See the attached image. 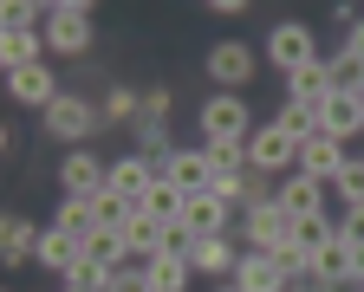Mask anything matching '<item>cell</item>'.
<instances>
[{
  "instance_id": "ac0fdd59",
  "label": "cell",
  "mask_w": 364,
  "mask_h": 292,
  "mask_svg": "<svg viewBox=\"0 0 364 292\" xmlns=\"http://www.w3.org/2000/svg\"><path fill=\"white\" fill-rule=\"evenodd\" d=\"M163 169V182H176L182 195H202L208 182H215V169H208V150H176L169 163H156Z\"/></svg>"
},
{
  "instance_id": "d590c367",
  "label": "cell",
  "mask_w": 364,
  "mask_h": 292,
  "mask_svg": "<svg viewBox=\"0 0 364 292\" xmlns=\"http://www.w3.org/2000/svg\"><path fill=\"white\" fill-rule=\"evenodd\" d=\"M105 292H150V279L124 266V273H111V279H105Z\"/></svg>"
},
{
  "instance_id": "83f0119b",
  "label": "cell",
  "mask_w": 364,
  "mask_h": 292,
  "mask_svg": "<svg viewBox=\"0 0 364 292\" xmlns=\"http://www.w3.org/2000/svg\"><path fill=\"white\" fill-rule=\"evenodd\" d=\"M208 150V169L215 175H241L247 169V143H202Z\"/></svg>"
},
{
  "instance_id": "74e56055",
  "label": "cell",
  "mask_w": 364,
  "mask_h": 292,
  "mask_svg": "<svg viewBox=\"0 0 364 292\" xmlns=\"http://www.w3.org/2000/svg\"><path fill=\"white\" fill-rule=\"evenodd\" d=\"M345 53H351V59H358V65H364V20H358V26H351V33H345Z\"/></svg>"
},
{
  "instance_id": "f546056e",
  "label": "cell",
  "mask_w": 364,
  "mask_h": 292,
  "mask_svg": "<svg viewBox=\"0 0 364 292\" xmlns=\"http://www.w3.org/2000/svg\"><path fill=\"white\" fill-rule=\"evenodd\" d=\"M332 65V91H351V97H364V65L351 59V53H338V59H326Z\"/></svg>"
},
{
  "instance_id": "30bf717a",
  "label": "cell",
  "mask_w": 364,
  "mask_h": 292,
  "mask_svg": "<svg viewBox=\"0 0 364 292\" xmlns=\"http://www.w3.org/2000/svg\"><path fill=\"white\" fill-rule=\"evenodd\" d=\"M7 97L46 117V111H53V97H59V72H53V65H26V72H7Z\"/></svg>"
},
{
  "instance_id": "484cf974",
  "label": "cell",
  "mask_w": 364,
  "mask_h": 292,
  "mask_svg": "<svg viewBox=\"0 0 364 292\" xmlns=\"http://www.w3.org/2000/svg\"><path fill=\"white\" fill-rule=\"evenodd\" d=\"M136 111H144V97L124 91V85H111V91L98 97V117H105V124H136Z\"/></svg>"
},
{
  "instance_id": "7402d4cb",
  "label": "cell",
  "mask_w": 364,
  "mask_h": 292,
  "mask_svg": "<svg viewBox=\"0 0 364 292\" xmlns=\"http://www.w3.org/2000/svg\"><path fill=\"white\" fill-rule=\"evenodd\" d=\"M124 240H130V260H144V266H150V260L163 254V221L130 215V221H124Z\"/></svg>"
},
{
  "instance_id": "ab89813d",
  "label": "cell",
  "mask_w": 364,
  "mask_h": 292,
  "mask_svg": "<svg viewBox=\"0 0 364 292\" xmlns=\"http://www.w3.org/2000/svg\"><path fill=\"white\" fill-rule=\"evenodd\" d=\"M215 292H241V286H235V279H221V286H215Z\"/></svg>"
},
{
  "instance_id": "ffe728a7",
  "label": "cell",
  "mask_w": 364,
  "mask_h": 292,
  "mask_svg": "<svg viewBox=\"0 0 364 292\" xmlns=\"http://www.w3.org/2000/svg\"><path fill=\"white\" fill-rule=\"evenodd\" d=\"M0 65H7V72L46 65V33H39V26H26V33H0Z\"/></svg>"
},
{
  "instance_id": "9a60e30c",
  "label": "cell",
  "mask_w": 364,
  "mask_h": 292,
  "mask_svg": "<svg viewBox=\"0 0 364 292\" xmlns=\"http://www.w3.org/2000/svg\"><path fill=\"white\" fill-rule=\"evenodd\" d=\"M85 266H98L105 279L124 273V266H130V240H124V227H91V234H85Z\"/></svg>"
},
{
  "instance_id": "e0dca14e",
  "label": "cell",
  "mask_w": 364,
  "mask_h": 292,
  "mask_svg": "<svg viewBox=\"0 0 364 292\" xmlns=\"http://www.w3.org/2000/svg\"><path fill=\"white\" fill-rule=\"evenodd\" d=\"M318 130H326V136H338V143H351V136L364 130V97L332 91V97H326V111H318Z\"/></svg>"
},
{
  "instance_id": "8992f818",
  "label": "cell",
  "mask_w": 364,
  "mask_h": 292,
  "mask_svg": "<svg viewBox=\"0 0 364 292\" xmlns=\"http://www.w3.org/2000/svg\"><path fill=\"white\" fill-rule=\"evenodd\" d=\"M247 169H260V175L287 169V175H293V169H299V143H293V136H287L280 124L267 117V124H260V130L247 136Z\"/></svg>"
},
{
  "instance_id": "e575fe53",
  "label": "cell",
  "mask_w": 364,
  "mask_h": 292,
  "mask_svg": "<svg viewBox=\"0 0 364 292\" xmlns=\"http://www.w3.org/2000/svg\"><path fill=\"white\" fill-rule=\"evenodd\" d=\"M338 240H345V247H358V254H364V208H351V215L338 221Z\"/></svg>"
},
{
  "instance_id": "8d00e7d4",
  "label": "cell",
  "mask_w": 364,
  "mask_h": 292,
  "mask_svg": "<svg viewBox=\"0 0 364 292\" xmlns=\"http://www.w3.org/2000/svg\"><path fill=\"white\" fill-rule=\"evenodd\" d=\"M144 117H156V124H169V91H150V97H144Z\"/></svg>"
},
{
  "instance_id": "603a6c76",
  "label": "cell",
  "mask_w": 364,
  "mask_h": 292,
  "mask_svg": "<svg viewBox=\"0 0 364 292\" xmlns=\"http://www.w3.org/2000/svg\"><path fill=\"white\" fill-rule=\"evenodd\" d=\"M189 266H196V273H228V279H235L241 254L228 247V234H215V240H196V254H189Z\"/></svg>"
},
{
  "instance_id": "44dd1931",
  "label": "cell",
  "mask_w": 364,
  "mask_h": 292,
  "mask_svg": "<svg viewBox=\"0 0 364 292\" xmlns=\"http://www.w3.org/2000/svg\"><path fill=\"white\" fill-rule=\"evenodd\" d=\"M0 254H7V266L39 260V227H33V221H20V215H7V221H0Z\"/></svg>"
},
{
  "instance_id": "836d02e7",
  "label": "cell",
  "mask_w": 364,
  "mask_h": 292,
  "mask_svg": "<svg viewBox=\"0 0 364 292\" xmlns=\"http://www.w3.org/2000/svg\"><path fill=\"white\" fill-rule=\"evenodd\" d=\"M59 292H105V273L98 266H78L72 279H59Z\"/></svg>"
},
{
  "instance_id": "60d3db41",
  "label": "cell",
  "mask_w": 364,
  "mask_h": 292,
  "mask_svg": "<svg viewBox=\"0 0 364 292\" xmlns=\"http://www.w3.org/2000/svg\"><path fill=\"white\" fill-rule=\"evenodd\" d=\"M351 292H364V286H351Z\"/></svg>"
},
{
  "instance_id": "7a4b0ae2",
  "label": "cell",
  "mask_w": 364,
  "mask_h": 292,
  "mask_svg": "<svg viewBox=\"0 0 364 292\" xmlns=\"http://www.w3.org/2000/svg\"><path fill=\"white\" fill-rule=\"evenodd\" d=\"M39 124H46V136H59V143H72V150H85V136L98 130L105 117H98V104H91V97L59 91V97H53V111H46Z\"/></svg>"
},
{
  "instance_id": "ba28073f",
  "label": "cell",
  "mask_w": 364,
  "mask_h": 292,
  "mask_svg": "<svg viewBox=\"0 0 364 292\" xmlns=\"http://www.w3.org/2000/svg\"><path fill=\"white\" fill-rule=\"evenodd\" d=\"M156 182H163V169H156L150 156H117V163H111V182H105V188L117 195V202L144 208V195H150Z\"/></svg>"
},
{
  "instance_id": "5b68a950",
  "label": "cell",
  "mask_w": 364,
  "mask_h": 292,
  "mask_svg": "<svg viewBox=\"0 0 364 292\" xmlns=\"http://www.w3.org/2000/svg\"><path fill=\"white\" fill-rule=\"evenodd\" d=\"M241 234H247V247L273 254V247H287V240H293V215L280 208V195H273V202H254V208H241Z\"/></svg>"
},
{
  "instance_id": "f35d334b",
  "label": "cell",
  "mask_w": 364,
  "mask_h": 292,
  "mask_svg": "<svg viewBox=\"0 0 364 292\" xmlns=\"http://www.w3.org/2000/svg\"><path fill=\"white\" fill-rule=\"evenodd\" d=\"M293 292H332V286H318V279H293Z\"/></svg>"
},
{
  "instance_id": "4dcf8cb0",
  "label": "cell",
  "mask_w": 364,
  "mask_h": 292,
  "mask_svg": "<svg viewBox=\"0 0 364 292\" xmlns=\"http://www.w3.org/2000/svg\"><path fill=\"white\" fill-rule=\"evenodd\" d=\"M91 215H98V227H124L136 208H130V202H117L111 188H98V195H91Z\"/></svg>"
},
{
  "instance_id": "6da1fadb",
  "label": "cell",
  "mask_w": 364,
  "mask_h": 292,
  "mask_svg": "<svg viewBox=\"0 0 364 292\" xmlns=\"http://www.w3.org/2000/svg\"><path fill=\"white\" fill-rule=\"evenodd\" d=\"M46 53H53V59L91 53V7H85V0H59V7H46Z\"/></svg>"
},
{
  "instance_id": "4316f807",
  "label": "cell",
  "mask_w": 364,
  "mask_h": 292,
  "mask_svg": "<svg viewBox=\"0 0 364 292\" xmlns=\"http://www.w3.org/2000/svg\"><path fill=\"white\" fill-rule=\"evenodd\" d=\"M332 188H338V202H345V215L351 208H364V156H351L338 175H332Z\"/></svg>"
},
{
  "instance_id": "52a82bcc",
  "label": "cell",
  "mask_w": 364,
  "mask_h": 292,
  "mask_svg": "<svg viewBox=\"0 0 364 292\" xmlns=\"http://www.w3.org/2000/svg\"><path fill=\"white\" fill-rule=\"evenodd\" d=\"M202 72L215 78V91H241V85L254 78V45H241V39H221V45H208Z\"/></svg>"
},
{
  "instance_id": "9c48e42d",
  "label": "cell",
  "mask_w": 364,
  "mask_h": 292,
  "mask_svg": "<svg viewBox=\"0 0 364 292\" xmlns=\"http://www.w3.org/2000/svg\"><path fill=\"white\" fill-rule=\"evenodd\" d=\"M111 182V163H98L91 150H72L65 163H59V188H65V202H91Z\"/></svg>"
},
{
  "instance_id": "d4e9b609",
  "label": "cell",
  "mask_w": 364,
  "mask_h": 292,
  "mask_svg": "<svg viewBox=\"0 0 364 292\" xmlns=\"http://www.w3.org/2000/svg\"><path fill=\"white\" fill-rule=\"evenodd\" d=\"M182 208H189V195H182L176 182H156V188L144 195V208H136V215H150V221L169 227V221H182Z\"/></svg>"
},
{
  "instance_id": "5bb4252c",
  "label": "cell",
  "mask_w": 364,
  "mask_h": 292,
  "mask_svg": "<svg viewBox=\"0 0 364 292\" xmlns=\"http://www.w3.org/2000/svg\"><path fill=\"white\" fill-rule=\"evenodd\" d=\"M39 266L59 273V279H72V273L85 266V240L65 234V227H46V234H39Z\"/></svg>"
},
{
  "instance_id": "2e32d148",
  "label": "cell",
  "mask_w": 364,
  "mask_h": 292,
  "mask_svg": "<svg viewBox=\"0 0 364 292\" xmlns=\"http://www.w3.org/2000/svg\"><path fill=\"white\" fill-rule=\"evenodd\" d=\"M235 286H241V292H293V279L273 266V254H260V247H247V254H241Z\"/></svg>"
},
{
  "instance_id": "1f68e13d",
  "label": "cell",
  "mask_w": 364,
  "mask_h": 292,
  "mask_svg": "<svg viewBox=\"0 0 364 292\" xmlns=\"http://www.w3.org/2000/svg\"><path fill=\"white\" fill-rule=\"evenodd\" d=\"M53 227H65V234L85 240L91 227H98V215H91V202H59V221H53Z\"/></svg>"
},
{
  "instance_id": "277c9868",
  "label": "cell",
  "mask_w": 364,
  "mask_h": 292,
  "mask_svg": "<svg viewBox=\"0 0 364 292\" xmlns=\"http://www.w3.org/2000/svg\"><path fill=\"white\" fill-rule=\"evenodd\" d=\"M267 65H280L287 78H293V72H306V65H318V39H312V26L280 20V26L267 33Z\"/></svg>"
},
{
  "instance_id": "cb8c5ba5",
  "label": "cell",
  "mask_w": 364,
  "mask_h": 292,
  "mask_svg": "<svg viewBox=\"0 0 364 292\" xmlns=\"http://www.w3.org/2000/svg\"><path fill=\"white\" fill-rule=\"evenodd\" d=\"M144 279H150V292H182V286L196 279V266H189V260H176V254H156V260L144 266Z\"/></svg>"
},
{
  "instance_id": "4fadbf2b",
  "label": "cell",
  "mask_w": 364,
  "mask_h": 292,
  "mask_svg": "<svg viewBox=\"0 0 364 292\" xmlns=\"http://www.w3.org/2000/svg\"><path fill=\"white\" fill-rule=\"evenodd\" d=\"M345 163H351V150H345L338 136H326V130L299 143V175H318V182H332V175H338Z\"/></svg>"
},
{
  "instance_id": "8fae6325",
  "label": "cell",
  "mask_w": 364,
  "mask_h": 292,
  "mask_svg": "<svg viewBox=\"0 0 364 292\" xmlns=\"http://www.w3.org/2000/svg\"><path fill=\"white\" fill-rule=\"evenodd\" d=\"M182 227H189L196 240H215V234L235 227V208H228L215 188H202V195H189V208H182Z\"/></svg>"
},
{
  "instance_id": "d6986e66",
  "label": "cell",
  "mask_w": 364,
  "mask_h": 292,
  "mask_svg": "<svg viewBox=\"0 0 364 292\" xmlns=\"http://www.w3.org/2000/svg\"><path fill=\"white\" fill-rule=\"evenodd\" d=\"M326 97H332V65H326V59L287 78V104H306V111H326Z\"/></svg>"
},
{
  "instance_id": "7c38bea8",
  "label": "cell",
  "mask_w": 364,
  "mask_h": 292,
  "mask_svg": "<svg viewBox=\"0 0 364 292\" xmlns=\"http://www.w3.org/2000/svg\"><path fill=\"white\" fill-rule=\"evenodd\" d=\"M326 188H332V182H318V175H299V169H293L273 195H280V208H287L293 221H312V215H326Z\"/></svg>"
},
{
  "instance_id": "d6a6232c",
  "label": "cell",
  "mask_w": 364,
  "mask_h": 292,
  "mask_svg": "<svg viewBox=\"0 0 364 292\" xmlns=\"http://www.w3.org/2000/svg\"><path fill=\"white\" fill-rule=\"evenodd\" d=\"M39 13L46 7H33V0H7L0 7V33H26V26H39Z\"/></svg>"
},
{
  "instance_id": "3957f363",
  "label": "cell",
  "mask_w": 364,
  "mask_h": 292,
  "mask_svg": "<svg viewBox=\"0 0 364 292\" xmlns=\"http://www.w3.org/2000/svg\"><path fill=\"white\" fill-rule=\"evenodd\" d=\"M202 136L208 143H247L254 136V117L241 104V91H208V104H202Z\"/></svg>"
},
{
  "instance_id": "f1b7e54d",
  "label": "cell",
  "mask_w": 364,
  "mask_h": 292,
  "mask_svg": "<svg viewBox=\"0 0 364 292\" xmlns=\"http://www.w3.org/2000/svg\"><path fill=\"white\" fill-rule=\"evenodd\" d=\"M273 124H280L293 143H306V136H318V111H306V104H280V117H273Z\"/></svg>"
}]
</instances>
